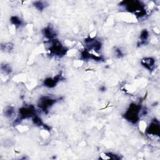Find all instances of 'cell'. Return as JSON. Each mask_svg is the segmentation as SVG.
<instances>
[{
    "label": "cell",
    "instance_id": "ba28073f",
    "mask_svg": "<svg viewBox=\"0 0 160 160\" xmlns=\"http://www.w3.org/2000/svg\"><path fill=\"white\" fill-rule=\"evenodd\" d=\"M142 65L149 70H152L154 68L155 61L151 58H146L141 60Z\"/></svg>",
    "mask_w": 160,
    "mask_h": 160
},
{
    "label": "cell",
    "instance_id": "6da1fadb",
    "mask_svg": "<svg viewBox=\"0 0 160 160\" xmlns=\"http://www.w3.org/2000/svg\"><path fill=\"white\" fill-rule=\"evenodd\" d=\"M121 6H124L126 10L131 12H134L138 17H142L146 15V12L144 4L138 1H122Z\"/></svg>",
    "mask_w": 160,
    "mask_h": 160
},
{
    "label": "cell",
    "instance_id": "277c9868",
    "mask_svg": "<svg viewBox=\"0 0 160 160\" xmlns=\"http://www.w3.org/2000/svg\"><path fill=\"white\" fill-rule=\"evenodd\" d=\"M56 100L55 99H53L49 96H44L39 99L38 106L39 108H41V109L45 112L48 111V109L51 106H52L56 102Z\"/></svg>",
    "mask_w": 160,
    "mask_h": 160
},
{
    "label": "cell",
    "instance_id": "2e32d148",
    "mask_svg": "<svg viewBox=\"0 0 160 160\" xmlns=\"http://www.w3.org/2000/svg\"><path fill=\"white\" fill-rule=\"evenodd\" d=\"M115 52H116V55H117L118 57H121V56L123 54L122 52V51H121V50L119 49H116L115 50Z\"/></svg>",
    "mask_w": 160,
    "mask_h": 160
},
{
    "label": "cell",
    "instance_id": "30bf717a",
    "mask_svg": "<svg viewBox=\"0 0 160 160\" xmlns=\"http://www.w3.org/2000/svg\"><path fill=\"white\" fill-rule=\"evenodd\" d=\"M44 36L49 40H53L54 36H56L55 32L50 27H47L44 29Z\"/></svg>",
    "mask_w": 160,
    "mask_h": 160
},
{
    "label": "cell",
    "instance_id": "5b68a950",
    "mask_svg": "<svg viewBox=\"0 0 160 160\" xmlns=\"http://www.w3.org/2000/svg\"><path fill=\"white\" fill-rule=\"evenodd\" d=\"M85 41V44L88 48V49L87 50H89V49H92L94 50L96 52H98V51H99L101 49V43L99 41L94 39V38H89L86 39Z\"/></svg>",
    "mask_w": 160,
    "mask_h": 160
},
{
    "label": "cell",
    "instance_id": "7a4b0ae2",
    "mask_svg": "<svg viewBox=\"0 0 160 160\" xmlns=\"http://www.w3.org/2000/svg\"><path fill=\"white\" fill-rule=\"evenodd\" d=\"M141 106L136 104H131L124 114V118L129 122L135 124L139 118Z\"/></svg>",
    "mask_w": 160,
    "mask_h": 160
},
{
    "label": "cell",
    "instance_id": "7c38bea8",
    "mask_svg": "<svg viewBox=\"0 0 160 160\" xmlns=\"http://www.w3.org/2000/svg\"><path fill=\"white\" fill-rule=\"evenodd\" d=\"M10 21L12 24H14L16 26H19L22 24V21L18 16H12L11 18Z\"/></svg>",
    "mask_w": 160,
    "mask_h": 160
},
{
    "label": "cell",
    "instance_id": "8992f818",
    "mask_svg": "<svg viewBox=\"0 0 160 160\" xmlns=\"http://www.w3.org/2000/svg\"><path fill=\"white\" fill-rule=\"evenodd\" d=\"M35 109L34 106H30L29 107H23L19 109V120L30 118L34 115Z\"/></svg>",
    "mask_w": 160,
    "mask_h": 160
},
{
    "label": "cell",
    "instance_id": "8fae6325",
    "mask_svg": "<svg viewBox=\"0 0 160 160\" xmlns=\"http://www.w3.org/2000/svg\"><path fill=\"white\" fill-rule=\"evenodd\" d=\"M148 37H149L148 31L146 29L142 30L141 32V34H140V39H141L140 44H145V42L147 41Z\"/></svg>",
    "mask_w": 160,
    "mask_h": 160
},
{
    "label": "cell",
    "instance_id": "52a82bcc",
    "mask_svg": "<svg viewBox=\"0 0 160 160\" xmlns=\"http://www.w3.org/2000/svg\"><path fill=\"white\" fill-rule=\"evenodd\" d=\"M159 130H160V128H159V121H157L156 119H154L149 124V126L147 129V132L148 134H151V135L159 136Z\"/></svg>",
    "mask_w": 160,
    "mask_h": 160
},
{
    "label": "cell",
    "instance_id": "3957f363",
    "mask_svg": "<svg viewBox=\"0 0 160 160\" xmlns=\"http://www.w3.org/2000/svg\"><path fill=\"white\" fill-rule=\"evenodd\" d=\"M51 41V45L49 48L50 52L55 56H61L65 55L67 51L65 47H64L57 39H53Z\"/></svg>",
    "mask_w": 160,
    "mask_h": 160
},
{
    "label": "cell",
    "instance_id": "5bb4252c",
    "mask_svg": "<svg viewBox=\"0 0 160 160\" xmlns=\"http://www.w3.org/2000/svg\"><path fill=\"white\" fill-rule=\"evenodd\" d=\"M14 113V108L12 107H8L4 110V114L7 117H11Z\"/></svg>",
    "mask_w": 160,
    "mask_h": 160
},
{
    "label": "cell",
    "instance_id": "4fadbf2b",
    "mask_svg": "<svg viewBox=\"0 0 160 160\" xmlns=\"http://www.w3.org/2000/svg\"><path fill=\"white\" fill-rule=\"evenodd\" d=\"M34 7L39 10V11H42L45 7H46V2H42V1H35L34 2Z\"/></svg>",
    "mask_w": 160,
    "mask_h": 160
},
{
    "label": "cell",
    "instance_id": "9c48e42d",
    "mask_svg": "<svg viewBox=\"0 0 160 160\" xmlns=\"http://www.w3.org/2000/svg\"><path fill=\"white\" fill-rule=\"evenodd\" d=\"M60 79H61V76H57L52 78H47L46 80H44V86L48 88H53L59 82Z\"/></svg>",
    "mask_w": 160,
    "mask_h": 160
},
{
    "label": "cell",
    "instance_id": "9a60e30c",
    "mask_svg": "<svg viewBox=\"0 0 160 160\" xmlns=\"http://www.w3.org/2000/svg\"><path fill=\"white\" fill-rule=\"evenodd\" d=\"M1 69L2 71H4V72L7 74H8L11 72V68L8 65H6V64H4V66L2 65L1 66Z\"/></svg>",
    "mask_w": 160,
    "mask_h": 160
}]
</instances>
